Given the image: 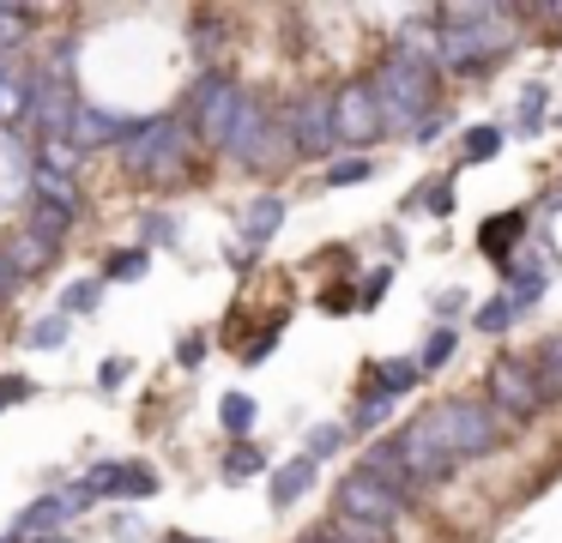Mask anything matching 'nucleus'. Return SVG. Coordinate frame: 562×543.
<instances>
[{
    "label": "nucleus",
    "instance_id": "1",
    "mask_svg": "<svg viewBox=\"0 0 562 543\" xmlns=\"http://www.w3.org/2000/svg\"><path fill=\"white\" fill-rule=\"evenodd\" d=\"M436 24V67L448 72H484L514 43V12L502 7H441Z\"/></svg>",
    "mask_w": 562,
    "mask_h": 543
},
{
    "label": "nucleus",
    "instance_id": "2",
    "mask_svg": "<svg viewBox=\"0 0 562 543\" xmlns=\"http://www.w3.org/2000/svg\"><path fill=\"white\" fill-rule=\"evenodd\" d=\"M122 151V169L139 181H151V188H170V181L188 176V163H194V133H188L182 115H146L127 127V139L115 145Z\"/></svg>",
    "mask_w": 562,
    "mask_h": 543
},
{
    "label": "nucleus",
    "instance_id": "3",
    "mask_svg": "<svg viewBox=\"0 0 562 543\" xmlns=\"http://www.w3.org/2000/svg\"><path fill=\"white\" fill-rule=\"evenodd\" d=\"M369 91H375V109H381V133H412L417 121L436 115V67L429 60H412V55H381L375 79H369Z\"/></svg>",
    "mask_w": 562,
    "mask_h": 543
},
{
    "label": "nucleus",
    "instance_id": "4",
    "mask_svg": "<svg viewBox=\"0 0 562 543\" xmlns=\"http://www.w3.org/2000/svg\"><path fill=\"white\" fill-rule=\"evenodd\" d=\"M236 109H243V84L224 79V72H200L194 91H188V109H182L194 145L224 151V139H231V127H236Z\"/></svg>",
    "mask_w": 562,
    "mask_h": 543
},
{
    "label": "nucleus",
    "instance_id": "5",
    "mask_svg": "<svg viewBox=\"0 0 562 543\" xmlns=\"http://www.w3.org/2000/svg\"><path fill=\"white\" fill-rule=\"evenodd\" d=\"M429 417H436L441 446H448L453 465H460V459L490 453V446L502 441V417L484 405V398H441V405H429Z\"/></svg>",
    "mask_w": 562,
    "mask_h": 543
},
{
    "label": "nucleus",
    "instance_id": "6",
    "mask_svg": "<svg viewBox=\"0 0 562 543\" xmlns=\"http://www.w3.org/2000/svg\"><path fill=\"white\" fill-rule=\"evenodd\" d=\"M484 405L496 410L502 422H526V417H538V410H544V386H538L532 362H520V357H502L496 369H490Z\"/></svg>",
    "mask_w": 562,
    "mask_h": 543
},
{
    "label": "nucleus",
    "instance_id": "7",
    "mask_svg": "<svg viewBox=\"0 0 562 543\" xmlns=\"http://www.w3.org/2000/svg\"><path fill=\"white\" fill-rule=\"evenodd\" d=\"M279 121H284V133H291L296 157H333L339 151V139H333V91L291 97V109H284Z\"/></svg>",
    "mask_w": 562,
    "mask_h": 543
},
{
    "label": "nucleus",
    "instance_id": "8",
    "mask_svg": "<svg viewBox=\"0 0 562 543\" xmlns=\"http://www.w3.org/2000/svg\"><path fill=\"white\" fill-rule=\"evenodd\" d=\"M333 139H339L345 151H357V157H363L369 145L381 139V109H375L369 79L339 84V91H333Z\"/></svg>",
    "mask_w": 562,
    "mask_h": 543
},
{
    "label": "nucleus",
    "instance_id": "9",
    "mask_svg": "<svg viewBox=\"0 0 562 543\" xmlns=\"http://www.w3.org/2000/svg\"><path fill=\"white\" fill-rule=\"evenodd\" d=\"M339 519H357V525H381V531H393V519L405 513V501L393 489H381L375 477H363V471H351V477L339 483Z\"/></svg>",
    "mask_w": 562,
    "mask_h": 543
},
{
    "label": "nucleus",
    "instance_id": "10",
    "mask_svg": "<svg viewBox=\"0 0 562 543\" xmlns=\"http://www.w3.org/2000/svg\"><path fill=\"white\" fill-rule=\"evenodd\" d=\"M79 483L91 489V501H98V495H127V501L158 495V471L139 465V459H103V465H91Z\"/></svg>",
    "mask_w": 562,
    "mask_h": 543
},
{
    "label": "nucleus",
    "instance_id": "11",
    "mask_svg": "<svg viewBox=\"0 0 562 543\" xmlns=\"http://www.w3.org/2000/svg\"><path fill=\"white\" fill-rule=\"evenodd\" d=\"M127 127H134V115H115V109H103V103H74V121H67V145L86 157V151H98V145H122Z\"/></svg>",
    "mask_w": 562,
    "mask_h": 543
},
{
    "label": "nucleus",
    "instance_id": "12",
    "mask_svg": "<svg viewBox=\"0 0 562 543\" xmlns=\"http://www.w3.org/2000/svg\"><path fill=\"white\" fill-rule=\"evenodd\" d=\"M291 157H296V151H291V133H284V121H279V115H272L267 127H260L255 139L243 145V151H236V163H243L248 176H279V169L291 163Z\"/></svg>",
    "mask_w": 562,
    "mask_h": 543
},
{
    "label": "nucleus",
    "instance_id": "13",
    "mask_svg": "<svg viewBox=\"0 0 562 543\" xmlns=\"http://www.w3.org/2000/svg\"><path fill=\"white\" fill-rule=\"evenodd\" d=\"M67 525V507H61V495H37V501L31 507H19V519H13V531H7V538L13 543H31V538H55V531Z\"/></svg>",
    "mask_w": 562,
    "mask_h": 543
},
{
    "label": "nucleus",
    "instance_id": "14",
    "mask_svg": "<svg viewBox=\"0 0 562 543\" xmlns=\"http://www.w3.org/2000/svg\"><path fill=\"white\" fill-rule=\"evenodd\" d=\"M357 471H363V477H375L381 489H393L400 501H412V477H405V459H400V446H393V441H375Z\"/></svg>",
    "mask_w": 562,
    "mask_h": 543
},
{
    "label": "nucleus",
    "instance_id": "15",
    "mask_svg": "<svg viewBox=\"0 0 562 543\" xmlns=\"http://www.w3.org/2000/svg\"><path fill=\"white\" fill-rule=\"evenodd\" d=\"M0 253L13 260L19 278H37V272H49V265H55V253H61V248H55V241H43L37 229H19L13 241H0Z\"/></svg>",
    "mask_w": 562,
    "mask_h": 543
},
{
    "label": "nucleus",
    "instance_id": "16",
    "mask_svg": "<svg viewBox=\"0 0 562 543\" xmlns=\"http://www.w3.org/2000/svg\"><path fill=\"white\" fill-rule=\"evenodd\" d=\"M279 224H284V200H279V193H260V200H248V212H243V248H248V253L267 248V241L279 236Z\"/></svg>",
    "mask_w": 562,
    "mask_h": 543
},
{
    "label": "nucleus",
    "instance_id": "17",
    "mask_svg": "<svg viewBox=\"0 0 562 543\" xmlns=\"http://www.w3.org/2000/svg\"><path fill=\"white\" fill-rule=\"evenodd\" d=\"M417 357H393V362H369V381H363V393H381V398H400V393H412L417 386Z\"/></svg>",
    "mask_w": 562,
    "mask_h": 543
},
{
    "label": "nucleus",
    "instance_id": "18",
    "mask_svg": "<svg viewBox=\"0 0 562 543\" xmlns=\"http://www.w3.org/2000/svg\"><path fill=\"white\" fill-rule=\"evenodd\" d=\"M308 483H315V459L296 453L291 465L272 471V507H279V513H284V507H296V501L308 495Z\"/></svg>",
    "mask_w": 562,
    "mask_h": 543
},
{
    "label": "nucleus",
    "instance_id": "19",
    "mask_svg": "<svg viewBox=\"0 0 562 543\" xmlns=\"http://www.w3.org/2000/svg\"><path fill=\"white\" fill-rule=\"evenodd\" d=\"M267 471V446H255V441H231L224 446V459H218V477L224 483H248V477H260Z\"/></svg>",
    "mask_w": 562,
    "mask_h": 543
},
{
    "label": "nucleus",
    "instance_id": "20",
    "mask_svg": "<svg viewBox=\"0 0 562 543\" xmlns=\"http://www.w3.org/2000/svg\"><path fill=\"white\" fill-rule=\"evenodd\" d=\"M31 193H37L43 205H61V212L79 217V181H74V176H55V169H37V163H31Z\"/></svg>",
    "mask_w": 562,
    "mask_h": 543
},
{
    "label": "nucleus",
    "instance_id": "21",
    "mask_svg": "<svg viewBox=\"0 0 562 543\" xmlns=\"http://www.w3.org/2000/svg\"><path fill=\"white\" fill-rule=\"evenodd\" d=\"M267 121H272V109L260 103L255 91H243V109H236V127H231V139H224V157H236V151H243V145L255 139L260 127H267Z\"/></svg>",
    "mask_w": 562,
    "mask_h": 543
},
{
    "label": "nucleus",
    "instance_id": "22",
    "mask_svg": "<svg viewBox=\"0 0 562 543\" xmlns=\"http://www.w3.org/2000/svg\"><path fill=\"white\" fill-rule=\"evenodd\" d=\"M520 229H526V212H502V217H490V224L477 229V248H484L490 260H508V248H514Z\"/></svg>",
    "mask_w": 562,
    "mask_h": 543
},
{
    "label": "nucleus",
    "instance_id": "23",
    "mask_svg": "<svg viewBox=\"0 0 562 543\" xmlns=\"http://www.w3.org/2000/svg\"><path fill=\"white\" fill-rule=\"evenodd\" d=\"M31 19H37L31 7H13V0H0V60H13L19 48H25Z\"/></svg>",
    "mask_w": 562,
    "mask_h": 543
},
{
    "label": "nucleus",
    "instance_id": "24",
    "mask_svg": "<svg viewBox=\"0 0 562 543\" xmlns=\"http://www.w3.org/2000/svg\"><path fill=\"white\" fill-rule=\"evenodd\" d=\"M67 332H74V320H67V314H43V320H31L25 332H19V344H25V350H61Z\"/></svg>",
    "mask_w": 562,
    "mask_h": 543
},
{
    "label": "nucleus",
    "instance_id": "25",
    "mask_svg": "<svg viewBox=\"0 0 562 543\" xmlns=\"http://www.w3.org/2000/svg\"><path fill=\"white\" fill-rule=\"evenodd\" d=\"M255 417H260V410H255V398H248V393H224V398H218V422L231 429V441H248Z\"/></svg>",
    "mask_w": 562,
    "mask_h": 543
},
{
    "label": "nucleus",
    "instance_id": "26",
    "mask_svg": "<svg viewBox=\"0 0 562 543\" xmlns=\"http://www.w3.org/2000/svg\"><path fill=\"white\" fill-rule=\"evenodd\" d=\"M25 229H37L43 241H55L61 248L67 241V229H74V212H61V205H43V200H31V224Z\"/></svg>",
    "mask_w": 562,
    "mask_h": 543
},
{
    "label": "nucleus",
    "instance_id": "27",
    "mask_svg": "<svg viewBox=\"0 0 562 543\" xmlns=\"http://www.w3.org/2000/svg\"><path fill=\"white\" fill-rule=\"evenodd\" d=\"M146 272H151L146 248H110V260H103V278H122V284H139Z\"/></svg>",
    "mask_w": 562,
    "mask_h": 543
},
{
    "label": "nucleus",
    "instance_id": "28",
    "mask_svg": "<svg viewBox=\"0 0 562 543\" xmlns=\"http://www.w3.org/2000/svg\"><path fill=\"white\" fill-rule=\"evenodd\" d=\"M98 302H103V278H79V284H67V290H61V308H55V314L79 320V314H91Z\"/></svg>",
    "mask_w": 562,
    "mask_h": 543
},
{
    "label": "nucleus",
    "instance_id": "29",
    "mask_svg": "<svg viewBox=\"0 0 562 543\" xmlns=\"http://www.w3.org/2000/svg\"><path fill=\"white\" fill-rule=\"evenodd\" d=\"M532 374H538V386H544V398H550V393H562V332H557V338H544V350H538Z\"/></svg>",
    "mask_w": 562,
    "mask_h": 543
},
{
    "label": "nucleus",
    "instance_id": "30",
    "mask_svg": "<svg viewBox=\"0 0 562 543\" xmlns=\"http://www.w3.org/2000/svg\"><path fill=\"white\" fill-rule=\"evenodd\" d=\"M37 169H55V176H74L79 181V151L67 139H43L37 145Z\"/></svg>",
    "mask_w": 562,
    "mask_h": 543
},
{
    "label": "nucleus",
    "instance_id": "31",
    "mask_svg": "<svg viewBox=\"0 0 562 543\" xmlns=\"http://www.w3.org/2000/svg\"><path fill=\"white\" fill-rule=\"evenodd\" d=\"M170 241H176V217L170 212H146V217H139V248H170Z\"/></svg>",
    "mask_w": 562,
    "mask_h": 543
},
{
    "label": "nucleus",
    "instance_id": "32",
    "mask_svg": "<svg viewBox=\"0 0 562 543\" xmlns=\"http://www.w3.org/2000/svg\"><path fill=\"white\" fill-rule=\"evenodd\" d=\"M393 417V398H381V393H363V398H357V410H351V429H381V422H387Z\"/></svg>",
    "mask_w": 562,
    "mask_h": 543
},
{
    "label": "nucleus",
    "instance_id": "33",
    "mask_svg": "<svg viewBox=\"0 0 562 543\" xmlns=\"http://www.w3.org/2000/svg\"><path fill=\"white\" fill-rule=\"evenodd\" d=\"M453 344H460V332H453V326H436V332H429V344H424V357H417V369H441V362L453 357Z\"/></svg>",
    "mask_w": 562,
    "mask_h": 543
},
{
    "label": "nucleus",
    "instance_id": "34",
    "mask_svg": "<svg viewBox=\"0 0 562 543\" xmlns=\"http://www.w3.org/2000/svg\"><path fill=\"white\" fill-rule=\"evenodd\" d=\"M496 151H502V133L496 127H472V133H465V163H490Z\"/></svg>",
    "mask_w": 562,
    "mask_h": 543
},
{
    "label": "nucleus",
    "instance_id": "35",
    "mask_svg": "<svg viewBox=\"0 0 562 543\" xmlns=\"http://www.w3.org/2000/svg\"><path fill=\"white\" fill-rule=\"evenodd\" d=\"M339 446H345V429H339V422H321V429L308 434L303 459H333V453H339Z\"/></svg>",
    "mask_w": 562,
    "mask_h": 543
},
{
    "label": "nucleus",
    "instance_id": "36",
    "mask_svg": "<svg viewBox=\"0 0 562 543\" xmlns=\"http://www.w3.org/2000/svg\"><path fill=\"white\" fill-rule=\"evenodd\" d=\"M369 157H339V163L327 169V188H351V181H369Z\"/></svg>",
    "mask_w": 562,
    "mask_h": 543
},
{
    "label": "nucleus",
    "instance_id": "37",
    "mask_svg": "<svg viewBox=\"0 0 562 543\" xmlns=\"http://www.w3.org/2000/svg\"><path fill=\"white\" fill-rule=\"evenodd\" d=\"M218 48H224V24H218V19H194V55L212 60Z\"/></svg>",
    "mask_w": 562,
    "mask_h": 543
},
{
    "label": "nucleus",
    "instance_id": "38",
    "mask_svg": "<svg viewBox=\"0 0 562 543\" xmlns=\"http://www.w3.org/2000/svg\"><path fill=\"white\" fill-rule=\"evenodd\" d=\"M31 393H37V381H31V374H0V410L25 405Z\"/></svg>",
    "mask_w": 562,
    "mask_h": 543
},
{
    "label": "nucleus",
    "instance_id": "39",
    "mask_svg": "<svg viewBox=\"0 0 562 543\" xmlns=\"http://www.w3.org/2000/svg\"><path fill=\"white\" fill-rule=\"evenodd\" d=\"M538 296H544V272H514V308H532Z\"/></svg>",
    "mask_w": 562,
    "mask_h": 543
},
{
    "label": "nucleus",
    "instance_id": "40",
    "mask_svg": "<svg viewBox=\"0 0 562 543\" xmlns=\"http://www.w3.org/2000/svg\"><path fill=\"white\" fill-rule=\"evenodd\" d=\"M387 284H393V272H387V265H375V272L363 278V290H357V308H375V302L387 296Z\"/></svg>",
    "mask_w": 562,
    "mask_h": 543
},
{
    "label": "nucleus",
    "instance_id": "41",
    "mask_svg": "<svg viewBox=\"0 0 562 543\" xmlns=\"http://www.w3.org/2000/svg\"><path fill=\"white\" fill-rule=\"evenodd\" d=\"M508 320H514V302H484L477 308V332H502Z\"/></svg>",
    "mask_w": 562,
    "mask_h": 543
},
{
    "label": "nucleus",
    "instance_id": "42",
    "mask_svg": "<svg viewBox=\"0 0 562 543\" xmlns=\"http://www.w3.org/2000/svg\"><path fill=\"white\" fill-rule=\"evenodd\" d=\"M19 290H25V278H19V272H13V260L0 253V314H7V308L19 302Z\"/></svg>",
    "mask_w": 562,
    "mask_h": 543
},
{
    "label": "nucleus",
    "instance_id": "43",
    "mask_svg": "<svg viewBox=\"0 0 562 543\" xmlns=\"http://www.w3.org/2000/svg\"><path fill=\"white\" fill-rule=\"evenodd\" d=\"M127 374H134V362H127V357H110V362L98 369V386H103V393H115V386H122Z\"/></svg>",
    "mask_w": 562,
    "mask_h": 543
},
{
    "label": "nucleus",
    "instance_id": "44",
    "mask_svg": "<svg viewBox=\"0 0 562 543\" xmlns=\"http://www.w3.org/2000/svg\"><path fill=\"white\" fill-rule=\"evenodd\" d=\"M538 121H544V91H538V84H532V91H526V97H520V127H526V133H532V127H538Z\"/></svg>",
    "mask_w": 562,
    "mask_h": 543
},
{
    "label": "nucleus",
    "instance_id": "45",
    "mask_svg": "<svg viewBox=\"0 0 562 543\" xmlns=\"http://www.w3.org/2000/svg\"><path fill=\"white\" fill-rule=\"evenodd\" d=\"M19 115V72H0V121Z\"/></svg>",
    "mask_w": 562,
    "mask_h": 543
},
{
    "label": "nucleus",
    "instance_id": "46",
    "mask_svg": "<svg viewBox=\"0 0 562 543\" xmlns=\"http://www.w3.org/2000/svg\"><path fill=\"white\" fill-rule=\"evenodd\" d=\"M424 205H429L436 217H448V212H453V188H448V181H429V188H424Z\"/></svg>",
    "mask_w": 562,
    "mask_h": 543
},
{
    "label": "nucleus",
    "instance_id": "47",
    "mask_svg": "<svg viewBox=\"0 0 562 543\" xmlns=\"http://www.w3.org/2000/svg\"><path fill=\"white\" fill-rule=\"evenodd\" d=\"M176 362H182V369H200V362H206V338H182V344H176Z\"/></svg>",
    "mask_w": 562,
    "mask_h": 543
},
{
    "label": "nucleus",
    "instance_id": "48",
    "mask_svg": "<svg viewBox=\"0 0 562 543\" xmlns=\"http://www.w3.org/2000/svg\"><path fill=\"white\" fill-rule=\"evenodd\" d=\"M55 495H61L67 519H74V513H86V507H91V489H86V483H67V489H55Z\"/></svg>",
    "mask_w": 562,
    "mask_h": 543
},
{
    "label": "nucleus",
    "instance_id": "49",
    "mask_svg": "<svg viewBox=\"0 0 562 543\" xmlns=\"http://www.w3.org/2000/svg\"><path fill=\"white\" fill-rule=\"evenodd\" d=\"M110 538H122V543H139V519H134V513H115V519H110Z\"/></svg>",
    "mask_w": 562,
    "mask_h": 543
},
{
    "label": "nucleus",
    "instance_id": "50",
    "mask_svg": "<svg viewBox=\"0 0 562 543\" xmlns=\"http://www.w3.org/2000/svg\"><path fill=\"white\" fill-rule=\"evenodd\" d=\"M321 308H327V314H345V308H357V290H327V296H321Z\"/></svg>",
    "mask_w": 562,
    "mask_h": 543
},
{
    "label": "nucleus",
    "instance_id": "51",
    "mask_svg": "<svg viewBox=\"0 0 562 543\" xmlns=\"http://www.w3.org/2000/svg\"><path fill=\"white\" fill-rule=\"evenodd\" d=\"M272 344H279V332H267V338H255V344H248V362H260V357H272Z\"/></svg>",
    "mask_w": 562,
    "mask_h": 543
},
{
    "label": "nucleus",
    "instance_id": "52",
    "mask_svg": "<svg viewBox=\"0 0 562 543\" xmlns=\"http://www.w3.org/2000/svg\"><path fill=\"white\" fill-rule=\"evenodd\" d=\"M164 543H212V538H188V531H170Z\"/></svg>",
    "mask_w": 562,
    "mask_h": 543
},
{
    "label": "nucleus",
    "instance_id": "53",
    "mask_svg": "<svg viewBox=\"0 0 562 543\" xmlns=\"http://www.w3.org/2000/svg\"><path fill=\"white\" fill-rule=\"evenodd\" d=\"M31 543H74V538H67V531H55V538H31Z\"/></svg>",
    "mask_w": 562,
    "mask_h": 543
},
{
    "label": "nucleus",
    "instance_id": "54",
    "mask_svg": "<svg viewBox=\"0 0 562 543\" xmlns=\"http://www.w3.org/2000/svg\"><path fill=\"white\" fill-rule=\"evenodd\" d=\"M303 543H327V538H321V531H315V538H303Z\"/></svg>",
    "mask_w": 562,
    "mask_h": 543
}]
</instances>
